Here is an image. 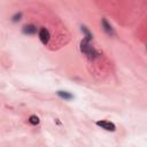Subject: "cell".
<instances>
[{
	"instance_id": "obj_1",
	"label": "cell",
	"mask_w": 147,
	"mask_h": 147,
	"mask_svg": "<svg viewBox=\"0 0 147 147\" xmlns=\"http://www.w3.org/2000/svg\"><path fill=\"white\" fill-rule=\"evenodd\" d=\"M80 51L84 53V54H86L90 59H94L96 55H98V53H96V51L91 46V44L88 42V41H86V40H83L82 42H80Z\"/></svg>"
},
{
	"instance_id": "obj_2",
	"label": "cell",
	"mask_w": 147,
	"mask_h": 147,
	"mask_svg": "<svg viewBox=\"0 0 147 147\" xmlns=\"http://www.w3.org/2000/svg\"><path fill=\"white\" fill-rule=\"evenodd\" d=\"M96 125L100 126L101 129L106 130V131H111V132H114V131L116 130L115 124L111 123V122H108V121H98V122H96Z\"/></svg>"
},
{
	"instance_id": "obj_3",
	"label": "cell",
	"mask_w": 147,
	"mask_h": 147,
	"mask_svg": "<svg viewBox=\"0 0 147 147\" xmlns=\"http://www.w3.org/2000/svg\"><path fill=\"white\" fill-rule=\"evenodd\" d=\"M49 38H51V34H49L48 30L45 29V28L40 29V31H39V39H40V41H41L44 45H47V44H48Z\"/></svg>"
},
{
	"instance_id": "obj_4",
	"label": "cell",
	"mask_w": 147,
	"mask_h": 147,
	"mask_svg": "<svg viewBox=\"0 0 147 147\" xmlns=\"http://www.w3.org/2000/svg\"><path fill=\"white\" fill-rule=\"evenodd\" d=\"M36 32H37V28L33 24H29L23 28V33L25 34H34Z\"/></svg>"
},
{
	"instance_id": "obj_5",
	"label": "cell",
	"mask_w": 147,
	"mask_h": 147,
	"mask_svg": "<svg viewBox=\"0 0 147 147\" xmlns=\"http://www.w3.org/2000/svg\"><path fill=\"white\" fill-rule=\"evenodd\" d=\"M102 25H103V30L106 31V33H108V34H114V31H113L111 25H110L105 18L102 20Z\"/></svg>"
},
{
	"instance_id": "obj_6",
	"label": "cell",
	"mask_w": 147,
	"mask_h": 147,
	"mask_svg": "<svg viewBox=\"0 0 147 147\" xmlns=\"http://www.w3.org/2000/svg\"><path fill=\"white\" fill-rule=\"evenodd\" d=\"M57 95L61 96V98L64 99V100H70V99L74 98L72 94H70V93H68V92H64V91H59V92H57Z\"/></svg>"
},
{
	"instance_id": "obj_7",
	"label": "cell",
	"mask_w": 147,
	"mask_h": 147,
	"mask_svg": "<svg viewBox=\"0 0 147 147\" xmlns=\"http://www.w3.org/2000/svg\"><path fill=\"white\" fill-rule=\"evenodd\" d=\"M82 31H83V33L85 34V39H84V40H86V41L90 42V40L92 39V33L86 29V26H82Z\"/></svg>"
},
{
	"instance_id": "obj_8",
	"label": "cell",
	"mask_w": 147,
	"mask_h": 147,
	"mask_svg": "<svg viewBox=\"0 0 147 147\" xmlns=\"http://www.w3.org/2000/svg\"><path fill=\"white\" fill-rule=\"evenodd\" d=\"M29 122H30L32 125H37V124L39 123V118H38V116L32 115V116H30V117H29Z\"/></svg>"
}]
</instances>
